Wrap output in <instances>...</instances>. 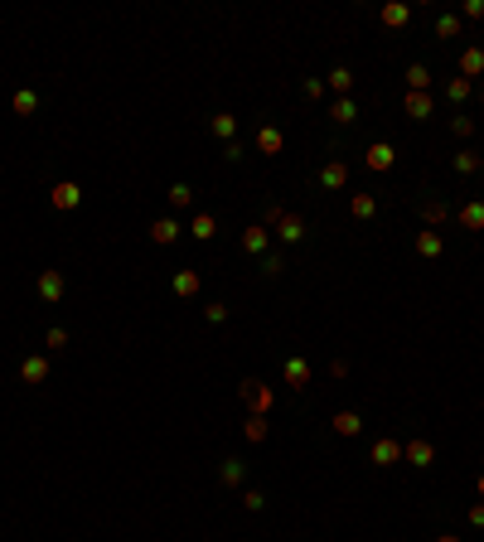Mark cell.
<instances>
[{
  "instance_id": "11",
  "label": "cell",
  "mask_w": 484,
  "mask_h": 542,
  "mask_svg": "<svg viewBox=\"0 0 484 542\" xmlns=\"http://www.w3.org/2000/svg\"><path fill=\"white\" fill-rule=\"evenodd\" d=\"M320 184H324V189H344V184H349V165H344V160H329L320 170Z\"/></svg>"
},
{
  "instance_id": "43",
  "label": "cell",
  "mask_w": 484,
  "mask_h": 542,
  "mask_svg": "<svg viewBox=\"0 0 484 542\" xmlns=\"http://www.w3.org/2000/svg\"><path fill=\"white\" fill-rule=\"evenodd\" d=\"M475 489H480V499H484V475H480V480H475Z\"/></svg>"
},
{
  "instance_id": "40",
  "label": "cell",
  "mask_w": 484,
  "mask_h": 542,
  "mask_svg": "<svg viewBox=\"0 0 484 542\" xmlns=\"http://www.w3.org/2000/svg\"><path fill=\"white\" fill-rule=\"evenodd\" d=\"M305 97H315V102H320V97H324V78H305Z\"/></svg>"
},
{
  "instance_id": "8",
  "label": "cell",
  "mask_w": 484,
  "mask_h": 542,
  "mask_svg": "<svg viewBox=\"0 0 484 542\" xmlns=\"http://www.w3.org/2000/svg\"><path fill=\"white\" fill-rule=\"evenodd\" d=\"M242 247H247L252 257H267V247H271V228H267V223L247 228V233H242Z\"/></svg>"
},
{
  "instance_id": "44",
  "label": "cell",
  "mask_w": 484,
  "mask_h": 542,
  "mask_svg": "<svg viewBox=\"0 0 484 542\" xmlns=\"http://www.w3.org/2000/svg\"><path fill=\"white\" fill-rule=\"evenodd\" d=\"M436 542H460V538H451V533H446V538H436Z\"/></svg>"
},
{
  "instance_id": "35",
  "label": "cell",
  "mask_w": 484,
  "mask_h": 542,
  "mask_svg": "<svg viewBox=\"0 0 484 542\" xmlns=\"http://www.w3.org/2000/svg\"><path fill=\"white\" fill-rule=\"evenodd\" d=\"M281 271H286V262H281L276 252H267V257H262V276H281Z\"/></svg>"
},
{
  "instance_id": "19",
  "label": "cell",
  "mask_w": 484,
  "mask_h": 542,
  "mask_svg": "<svg viewBox=\"0 0 484 542\" xmlns=\"http://www.w3.org/2000/svg\"><path fill=\"white\" fill-rule=\"evenodd\" d=\"M257 150H262V155H281V131H276V126H262V131H257Z\"/></svg>"
},
{
  "instance_id": "34",
  "label": "cell",
  "mask_w": 484,
  "mask_h": 542,
  "mask_svg": "<svg viewBox=\"0 0 484 542\" xmlns=\"http://www.w3.org/2000/svg\"><path fill=\"white\" fill-rule=\"evenodd\" d=\"M247 441H267V416H247Z\"/></svg>"
},
{
  "instance_id": "5",
  "label": "cell",
  "mask_w": 484,
  "mask_h": 542,
  "mask_svg": "<svg viewBox=\"0 0 484 542\" xmlns=\"http://www.w3.org/2000/svg\"><path fill=\"white\" fill-rule=\"evenodd\" d=\"M34 291H39V296L49 300V305H58V300H63V271H39Z\"/></svg>"
},
{
  "instance_id": "4",
  "label": "cell",
  "mask_w": 484,
  "mask_h": 542,
  "mask_svg": "<svg viewBox=\"0 0 484 542\" xmlns=\"http://www.w3.org/2000/svg\"><path fill=\"white\" fill-rule=\"evenodd\" d=\"M49 204H54V209H78V204H82V189L73 184V179H58L54 189H49Z\"/></svg>"
},
{
  "instance_id": "16",
  "label": "cell",
  "mask_w": 484,
  "mask_h": 542,
  "mask_svg": "<svg viewBox=\"0 0 484 542\" xmlns=\"http://www.w3.org/2000/svg\"><path fill=\"white\" fill-rule=\"evenodd\" d=\"M484 73V49H465V54H460V78H480Z\"/></svg>"
},
{
  "instance_id": "27",
  "label": "cell",
  "mask_w": 484,
  "mask_h": 542,
  "mask_svg": "<svg viewBox=\"0 0 484 542\" xmlns=\"http://www.w3.org/2000/svg\"><path fill=\"white\" fill-rule=\"evenodd\" d=\"M10 107H15V116H34V111H39V97H34V92H15V102H10Z\"/></svg>"
},
{
  "instance_id": "23",
  "label": "cell",
  "mask_w": 484,
  "mask_h": 542,
  "mask_svg": "<svg viewBox=\"0 0 484 542\" xmlns=\"http://www.w3.org/2000/svg\"><path fill=\"white\" fill-rule=\"evenodd\" d=\"M407 87H412V92H427L431 87V68L427 63H412V68H407Z\"/></svg>"
},
{
  "instance_id": "3",
  "label": "cell",
  "mask_w": 484,
  "mask_h": 542,
  "mask_svg": "<svg viewBox=\"0 0 484 542\" xmlns=\"http://www.w3.org/2000/svg\"><path fill=\"white\" fill-rule=\"evenodd\" d=\"M170 286H175V296H180V300H194L199 291H204V276H199L194 267H185V271H175V281H170Z\"/></svg>"
},
{
  "instance_id": "33",
  "label": "cell",
  "mask_w": 484,
  "mask_h": 542,
  "mask_svg": "<svg viewBox=\"0 0 484 542\" xmlns=\"http://www.w3.org/2000/svg\"><path fill=\"white\" fill-rule=\"evenodd\" d=\"M170 204H175V209H189V204H194V189H189V184H170Z\"/></svg>"
},
{
  "instance_id": "17",
  "label": "cell",
  "mask_w": 484,
  "mask_h": 542,
  "mask_svg": "<svg viewBox=\"0 0 484 542\" xmlns=\"http://www.w3.org/2000/svg\"><path fill=\"white\" fill-rule=\"evenodd\" d=\"M441 252H446V243H441V233H436V228L417 233V257H441Z\"/></svg>"
},
{
  "instance_id": "31",
  "label": "cell",
  "mask_w": 484,
  "mask_h": 542,
  "mask_svg": "<svg viewBox=\"0 0 484 542\" xmlns=\"http://www.w3.org/2000/svg\"><path fill=\"white\" fill-rule=\"evenodd\" d=\"M422 218H427L431 228H441V223L451 218V209H446V204H422Z\"/></svg>"
},
{
  "instance_id": "10",
  "label": "cell",
  "mask_w": 484,
  "mask_h": 542,
  "mask_svg": "<svg viewBox=\"0 0 484 542\" xmlns=\"http://www.w3.org/2000/svg\"><path fill=\"white\" fill-rule=\"evenodd\" d=\"M407 116H412V121H427L431 111H436V102H431V92H407Z\"/></svg>"
},
{
  "instance_id": "26",
  "label": "cell",
  "mask_w": 484,
  "mask_h": 542,
  "mask_svg": "<svg viewBox=\"0 0 484 542\" xmlns=\"http://www.w3.org/2000/svg\"><path fill=\"white\" fill-rule=\"evenodd\" d=\"M214 136L233 140V136H238V116H233V111H218V116H214Z\"/></svg>"
},
{
  "instance_id": "41",
  "label": "cell",
  "mask_w": 484,
  "mask_h": 542,
  "mask_svg": "<svg viewBox=\"0 0 484 542\" xmlns=\"http://www.w3.org/2000/svg\"><path fill=\"white\" fill-rule=\"evenodd\" d=\"M451 131H456V136H475V121H470V116H456Z\"/></svg>"
},
{
  "instance_id": "22",
  "label": "cell",
  "mask_w": 484,
  "mask_h": 542,
  "mask_svg": "<svg viewBox=\"0 0 484 542\" xmlns=\"http://www.w3.org/2000/svg\"><path fill=\"white\" fill-rule=\"evenodd\" d=\"M189 233H194V238H199V243H209V238H214V233H218V223H214V214H194V223H189Z\"/></svg>"
},
{
  "instance_id": "32",
  "label": "cell",
  "mask_w": 484,
  "mask_h": 542,
  "mask_svg": "<svg viewBox=\"0 0 484 542\" xmlns=\"http://www.w3.org/2000/svg\"><path fill=\"white\" fill-rule=\"evenodd\" d=\"M436 34H441V39H456L460 34V15H441V20H436Z\"/></svg>"
},
{
  "instance_id": "9",
  "label": "cell",
  "mask_w": 484,
  "mask_h": 542,
  "mask_svg": "<svg viewBox=\"0 0 484 542\" xmlns=\"http://www.w3.org/2000/svg\"><path fill=\"white\" fill-rule=\"evenodd\" d=\"M363 160H368V170H392V165H397V150H392L387 140H373Z\"/></svg>"
},
{
  "instance_id": "14",
  "label": "cell",
  "mask_w": 484,
  "mask_h": 542,
  "mask_svg": "<svg viewBox=\"0 0 484 542\" xmlns=\"http://www.w3.org/2000/svg\"><path fill=\"white\" fill-rule=\"evenodd\" d=\"M175 238H180V223H175V218H155V223H150V243L170 247Z\"/></svg>"
},
{
  "instance_id": "24",
  "label": "cell",
  "mask_w": 484,
  "mask_h": 542,
  "mask_svg": "<svg viewBox=\"0 0 484 542\" xmlns=\"http://www.w3.org/2000/svg\"><path fill=\"white\" fill-rule=\"evenodd\" d=\"M349 214L353 218H373L378 214V199H373V194H353V199H349Z\"/></svg>"
},
{
  "instance_id": "28",
  "label": "cell",
  "mask_w": 484,
  "mask_h": 542,
  "mask_svg": "<svg viewBox=\"0 0 484 542\" xmlns=\"http://www.w3.org/2000/svg\"><path fill=\"white\" fill-rule=\"evenodd\" d=\"M329 87H334V92H344V97H349V92H353V73H349V68H344V63H339V68L329 73Z\"/></svg>"
},
{
  "instance_id": "18",
  "label": "cell",
  "mask_w": 484,
  "mask_h": 542,
  "mask_svg": "<svg viewBox=\"0 0 484 542\" xmlns=\"http://www.w3.org/2000/svg\"><path fill=\"white\" fill-rule=\"evenodd\" d=\"M334 431L339 436H358L363 431V416H358V411H334Z\"/></svg>"
},
{
  "instance_id": "38",
  "label": "cell",
  "mask_w": 484,
  "mask_h": 542,
  "mask_svg": "<svg viewBox=\"0 0 484 542\" xmlns=\"http://www.w3.org/2000/svg\"><path fill=\"white\" fill-rule=\"evenodd\" d=\"M44 344H49V349H63V344H68V329H49V334H44Z\"/></svg>"
},
{
  "instance_id": "7",
  "label": "cell",
  "mask_w": 484,
  "mask_h": 542,
  "mask_svg": "<svg viewBox=\"0 0 484 542\" xmlns=\"http://www.w3.org/2000/svg\"><path fill=\"white\" fill-rule=\"evenodd\" d=\"M276 238H281V243H300V238H305V218L300 214H281L276 218Z\"/></svg>"
},
{
  "instance_id": "6",
  "label": "cell",
  "mask_w": 484,
  "mask_h": 542,
  "mask_svg": "<svg viewBox=\"0 0 484 542\" xmlns=\"http://www.w3.org/2000/svg\"><path fill=\"white\" fill-rule=\"evenodd\" d=\"M402 460L417 465V470H427V465L436 460V446H431V441H407V446H402Z\"/></svg>"
},
{
  "instance_id": "29",
  "label": "cell",
  "mask_w": 484,
  "mask_h": 542,
  "mask_svg": "<svg viewBox=\"0 0 484 542\" xmlns=\"http://www.w3.org/2000/svg\"><path fill=\"white\" fill-rule=\"evenodd\" d=\"M470 92H475V82H470V78H451V82H446V97H451V102H465Z\"/></svg>"
},
{
  "instance_id": "13",
  "label": "cell",
  "mask_w": 484,
  "mask_h": 542,
  "mask_svg": "<svg viewBox=\"0 0 484 542\" xmlns=\"http://www.w3.org/2000/svg\"><path fill=\"white\" fill-rule=\"evenodd\" d=\"M378 20H383L387 29H402L407 20H412V10H407V5H397V0H387V5L378 10Z\"/></svg>"
},
{
  "instance_id": "25",
  "label": "cell",
  "mask_w": 484,
  "mask_h": 542,
  "mask_svg": "<svg viewBox=\"0 0 484 542\" xmlns=\"http://www.w3.org/2000/svg\"><path fill=\"white\" fill-rule=\"evenodd\" d=\"M329 116H334V121H339V126H349L353 116H358V102H353V97H339V102H334V107H329Z\"/></svg>"
},
{
  "instance_id": "20",
  "label": "cell",
  "mask_w": 484,
  "mask_h": 542,
  "mask_svg": "<svg viewBox=\"0 0 484 542\" xmlns=\"http://www.w3.org/2000/svg\"><path fill=\"white\" fill-rule=\"evenodd\" d=\"M218 475H223V485H228V489H238L242 480H247V465L233 455V460H223V470H218Z\"/></svg>"
},
{
  "instance_id": "21",
  "label": "cell",
  "mask_w": 484,
  "mask_h": 542,
  "mask_svg": "<svg viewBox=\"0 0 484 542\" xmlns=\"http://www.w3.org/2000/svg\"><path fill=\"white\" fill-rule=\"evenodd\" d=\"M456 218L465 223V228H470V233H484V204H465Z\"/></svg>"
},
{
  "instance_id": "15",
  "label": "cell",
  "mask_w": 484,
  "mask_h": 542,
  "mask_svg": "<svg viewBox=\"0 0 484 542\" xmlns=\"http://www.w3.org/2000/svg\"><path fill=\"white\" fill-rule=\"evenodd\" d=\"M20 378H25V382H44V378H49V358H44V353L25 358V363H20Z\"/></svg>"
},
{
  "instance_id": "37",
  "label": "cell",
  "mask_w": 484,
  "mask_h": 542,
  "mask_svg": "<svg viewBox=\"0 0 484 542\" xmlns=\"http://www.w3.org/2000/svg\"><path fill=\"white\" fill-rule=\"evenodd\" d=\"M460 15H465V20H484V0H465Z\"/></svg>"
},
{
  "instance_id": "2",
  "label": "cell",
  "mask_w": 484,
  "mask_h": 542,
  "mask_svg": "<svg viewBox=\"0 0 484 542\" xmlns=\"http://www.w3.org/2000/svg\"><path fill=\"white\" fill-rule=\"evenodd\" d=\"M281 378H286V387H291V392H305V387H310V363H305V358H286V363H281Z\"/></svg>"
},
{
  "instance_id": "1",
  "label": "cell",
  "mask_w": 484,
  "mask_h": 542,
  "mask_svg": "<svg viewBox=\"0 0 484 542\" xmlns=\"http://www.w3.org/2000/svg\"><path fill=\"white\" fill-rule=\"evenodd\" d=\"M238 397H242L247 406H252V416H267V406L276 402V392H271L267 382H257V378H247V382H242V387H238Z\"/></svg>"
},
{
  "instance_id": "36",
  "label": "cell",
  "mask_w": 484,
  "mask_h": 542,
  "mask_svg": "<svg viewBox=\"0 0 484 542\" xmlns=\"http://www.w3.org/2000/svg\"><path fill=\"white\" fill-rule=\"evenodd\" d=\"M242 509H252V514H262V509H267V499H262L257 489H247V494H242Z\"/></svg>"
},
{
  "instance_id": "39",
  "label": "cell",
  "mask_w": 484,
  "mask_h": 542,
  "mask_svg": "<svg viewBox=\"0 0 484 542\" xmlns=\"http://www.w3.org/2000/svg\"><path fill=\"white\" fill-rule=\"evenodd\" d=\"M204 315H209V325H223L228 320V305H204Z\"/></svg>"
},
{
  "instance_id": "12",
  "label": "cell",
  "mask_w": 484,
  "mask_h": 542,
  "mask_svg": "<svg viewBox=\"0 0 484 542\" xmlns=\"http://www.w3.org/2000/svg\"><path fill=\"white\" fill-rule=\"evenodd\" d=\"M397 460H402V446H397L392 436L373 441V465H397Z\"/></svg>"
},
{
  "instance_id": "42",
  "label": "cell",
  "mask_w": 484,
  "mask_h": 542,
  "mask_svg": "<svg viewBox=\"0 0 484 542\" xmlns=\"http://www.w3.org/2000/svg\"><path fill=\"white\" fill-rule=\"evenodd\" d=\"M470 523H475V528H484V504H470Z\"/></svg>"
},
{
  "instance_id": "30",
  "label": "cell",
  "mask_w": 484,
  "mask_h": 542,
  "mask_svg": "<svg viewBox=\"0 0 484 542\" xmlns=\"http://www.w3.org/2000/svg\"><path fill=\"white\" fill-rule=\"evenodd\" d=\"M451 165H456V175H475V170H480V155H475V150H460V155H456V160H451Z\"/></svg>"
}]
</instances>
